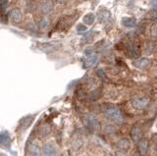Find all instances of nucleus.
I'll return each mask as SVG.
<instances>
[{
    "instance_id": "f257e3e1",
    "label": "nucleus",
    "mask_w": 157,
    "mask_h": 156,
    "mask_svg": "<svg viewBox=\"0 0 157 156\" xmlns=\"http://www.w3.org/2000/svg\"><path fill=\"white\" fill-rule=\"evenodd\" d=\"M98 59H99L98 55L93 50H92V49L86 50L85 51V61H84L85 67H86V68L92 67L94 64L97 63Z\"/></svg>"
},
{
    "instance_id": "f03ea898",
    "label": "nucleus",
    "mask_w": 157,
    "mask_h": 156,
    "mask_svg": "<svg viewBox=\"0 0 157 156\" xmlns=\"http://www.w3.org/2000/svg\"><path fill=\"white\" fill-rule=\"evenodd\" d=\"M105 116L107 117V119L110 121H112L114 123H117V124H122L124 121V117L122 113L117 109H110L107 110L105 113Z\"/></svg>"
},
{
    "instance_id": "7ed1b4c3",
    "label": "nucleus",
    "mask_w": 157,
    "mask_h": 156,
    "mask_svg": "<svg viewBox=\"0 0 157 156\" xmlns=\"http://www.w3.org/2000/svg\"><path fill=\"white\" fill-rule=\"evenodd\" d=\"M74 21V19L72 16H63L60 20L58 24H57V28L61 31H65L71 26L72 23Z\"/></svg>"
},
{
    "instance_id": "20e7f679",
    "label": "nucleus",
    "mask_w": 157,
    "mask_h": 156,
    "mask_svg": "<svg viewBox=\"0 0 157 156\" xmlns=\"http://www.w3.org/2000/svg\"><path fill=\"white\" fill-rule=\"evenodd\" d=\"M148 104H149V100L147 98H144V97H140V98H135V99L133 100L132 102V105L135 109H138V110H142V109H145Z\"/></svg>"
},
{
    "instance_id": "39448f33",
    "label": "nucleus",
    "mask_w": 157,
    "mask_h": 156,
    "mask_svg": "<svg viewBox=\"0 0 157 156\" xmlns=\"http://www.w3.org/2000/svg\"><path fill=\"white\" fill-rule=\"evenodd\" d=\"M85 124L88 126V128L90 131H92V132L98 128V123H97L96 118L92 116V115H88V116L85 117Z\"/></svg>"
},
{
    "instance_id": "423d86ee",
    "label": "nucleus",
    "mask_w": 157,
    "mask_h": 156,
    "mask_svg": "<svg viewBox=\"0 0 157 156\" xmlns=\"http://www.w3.org/2000/svg\"><path fill=\"white\" fill-rule=\"evenodd\" d=\"M148 141L145 138L143 139H140L138 143V149H139V152L142 156H145L147 153V150H148Z\"/></svg>"
},
{
    "instance_id": "0eeeda50",
    "label": "nucleus",
    "mask_w": 157,
    "mask_h": 156,
    "mask_svg": "<svg viewBox=\"0 0 157 156\" xmlns=\"http://www.w3.org/2000/svg\"><path fill=\"white\" fill-rule=\"evenodd\" d=\"M131 138L135 142H139L142 138V131L139 127H133L131 130Z\"/></svg>"
},
{
    "instance_id": "6e6552de",
    "label": "nucleus",
    "mask_w": 157,
    "mask_h": 156,
    "mask_svg": "<svg viewBox=\"0 0 157 156\" xmlns=\"http://www.w3.org/2000/svg\"><path fill=\"white\" fill-rule=\"evenodd\" d=\"M35 116H32V115H28V116L24 117L23 119H21L20 121V127L22 130H27L28 127L32 125V123L34 122Z\"/></svg>"
},
{
    "instance_id": "1a4fd4ad",
    "label": "nucleus",
    "mask_w": 157,
    "mask_h": 156,
    "mask_svg": "<svg viewBox=\"0 0 157 156\" xmlns=\"http://www.w3.org/2000/svg\"><path fill=\"white\" fill-rule=\"evenodd\" d=\"M117 147L121 151H128L131 148V141L128 138H121L117 142Z\"/></svg>"
},
{
    "instance_id": "9d476101",
    "label": "nucleus",
    "mask_w": 157,
    "mask_h": 156,
    "mask_svg": "<svg viewBox=\"0 0 157 156\" xmlns=\"http://www.w3.org/2000/svg\"><path fill=\"white\" fill-rule=\"evenodd\" d=\"M43 156H56V148L52 143H46L43 147Z\"/></svg>"
},
{
    "instance_id": "9b49d317",
    "label": "nucleus",
    "mask_w": 157,
    "mask_h": 156,
    "mask_svg": "<svg viewBox=\"0 0 157 156\" xmlns=\"http://www.w3.org/2000/svg\"><path fill=\"white\" fill-rule=\"evenodd\" d=\"M41 154V148L38 144V141H35L32 143V145L30 147V155L31 156H40Z\"/></svg>"
},
{
    "instance_id": "f8f14e48",
    "label": "nucleus",
    "mask_w": 157,
    "mask_h": 156,
    "mask_svg": "<svg viewBox=\"0 0 157 156\" xmlns=\"http://www.w3.org/2000/svg\"><path fill=\"white\" fill-rule=\"evenodd\" d=\"M150 64V60L147 59V58H142L138 61H135V66L138 67L139 69H145L149 66Z\"/></svg>"
},
{
    "instance_id": "ddd939ff",
    "label": "nucleus",
    "mask_w": 157,
    "mask_h": 156,
    "mask_svg": "<svg viewBox=\"0 0 157 156\" xmlns=\"http://www.w3.org/2000/svg\"><path fill=\"white\" fill-rule=\"evenodd\" d=\"M10 17L12 20H13V22L19 23L21 20H22V13H21V11L18 9V8L17 9H13L10 12Z\"/></svg>"
},
{
    "instance_id": "4468645a",
    "label": "nucleus",
    "mask_w": 157,
    "mask_h": 156,
    "mask_svg": "<svg viewBox=\"0 0 157 156\" xmlns=\"http://www.w3.org/2000/svg\"><path fill=\"white\" fill-rule=\"evenodd\" d=\"M122 24L127 28H134L137 25V21L134 18L128 17V18H123L122 19Z\"/></svg>"
},
{
    "instance_id": "2eb2a0df",
    "label": "nucleus",
    "mask_w": 157,
    "mask_h": 156,
    "mask_svg": "<svg viewBox=\"0 0 157 156\" xmlns=\"http://www.w3.org/2000/svg\"><path fill=\"white\" fill-rule=\"evenodd\" d=\"M109 18H110V13L107 10L103 9L101 11H99V13H98V19H99V21H100L101 23L106 22Z\"/></svg>"
},
{
    "instance_id": "dca6fc26",
    "label": "nucleus",
    "mask_w": 157,
    "mask_h": 156,
    "mask_svg": "<svg viewBox=\"0 0 157 156\" xmlns=\"http://www.w3.org/2000/svg\"><path fill=\"white\" fill-rule=\"evenodd\" d=\"M10 145V138L7 134H0V146L8 147Z\"/></svg>"
},
{
    "instance_id": "f3484780",
    "label": "nucleus",
    "mask_w": 157,
    "mask_h": 156,
    "mask_svg": "<svg viewBox=\"0 0 157 156\" xmlns=\"http://www.w3.org/2000/svg\"><path fill=\"white\" fill-rule=\"evenodd\" d=\"M129 50H130V53L132 57H138L139 55V45H135V44H131L129 46Z\"/></svg>"
},
{
    "instance_id": "a211bd4d",
    "label": "nucleus",
    "mask_w": 157,
    "mask_h": 156,
    "mask_svg": "<svg viewBox=\"0 0 157 156\" xmlns=\"http://www.w3.org/2000/svg\"><path fill=\"white\" fill-rule=\"evenodd\" d=\"M94 20H95V16H94L92 13H89V14H86L84 19H82V22H84L85 25H92L94 23Z\"/></svg>"
},
{
    "instance_id": "6ab92c4d",
    "label": "nucleus",
    "mask_w": 157,
    "mask_h": 156,
    "mask_svg": "<svg viewBox=\"0 0 157 156\" xmlns=\"http://www.w3.org/2000/svg\"><path fill=\"white\" fill-rule=\"evenodd\" d=\"M52 9H53V4L50 1L44 2L42 4V6H41V10H42V12H43L44 14H48Z\"/></svg>"
},
{
    "instance_id": "aec40b11",
    "label": "nucleus",
    "mask_w": 157,
    "mask_h": 156,
    "mask_svg": "<svg viewBox=\"0 0 157 156\" xmlns=\"http://www.w3.org/2000/svg\"><path fill=\"white\" fill-rule=\"evenodd\" d=\"M51 132V128H50V126L47 125V124H44L40 127V129H39V134L41 135H47L49 133Z\"/></svg>"
},
{
    "instance_id": "412c9836",
    "label": "nucleus",
    "mask_w": 157,
    "mask_h": 156,
    "mask_svg": "<svg viewBox=\"0 0 157 156\" xmlns=\"http://www.w3.org/2000/svg\"><path fill=\"white\" fill-rule=\"evenodd\" d=\"M48 25H49V20L47 18H43L39 22V28L40 30H46L48 28Z\"/></svg>"
},
{
    "instance_id": "4be33fe9",
    "label": "nucleus",
    "mask_w": 157,
    "mask_h": 156,
    "mask_svg": "<svg viewBox=\"0 0 157 156\" xmlns=\"http://www.w3.org/2000/svg\"><path fill=\"white\" fill-rule=\"evenodd\" d=\"M147 19H151V20H155L157 19V9H152L151 11H149L146 15Z\"/></svg>"
},
{
    "instance_id": "5701e85b",
    "label": "nucleus",
    "mask_w": 157,
    "mask_h": 156,
    "mask_svg": "<svg viewBox=\"0 0 157 156\" xmlns=\"http://www.w3.org/2000/svg\"><path fill=\"white\" fill-rule=\"evenodd\" d=\"M77 31H78V34H84V32L88 31V28L84 26V25H78L77 28Z\"/></svg>"
},
{
    "instance_id": "b1692460",
    "label": "nucleus",
    "mask_w": 157,
    "mask_h": 156,
    "mask_svg": "<svg viewBox=\"0 0 157 156\" xmlns=\"http://www.w3.org/2000/svg\"><path fill=\"white\" fill-rule=\"evenodd\" d=\"M7 4H8L7 0H0V13L6 9Z\"/></svg>"
},
{
    "instance_id": "393cba45",
    "label": "nucleus",
    "mask_w": 157,
    "mask_h": 156,
    "mask_svg": "<svg viewBox=\"0 0 157 156\" xmlns=\"http://www.w3.org/2000/svg\"><path fill=\"white\" fill-rule=\"evenodd\" d=\"M151 35L154 36V38H156L157 36V24L153 25L151 28Z\"/></svg>"
},
{
    "instance_id": "a878e982",
    "label": "nucleus",
    "mask_w": 157,
    "mask_h": 156,
    "mask_svg": "<svg viewBox=\"0 0 157 156\" xmlns=\"http://www.w3.org/2000/svg\"><path fill=\"white\" fill-rule=\"evenodd\" d=\"M97 74H98V76H100V77H102V78H104V77H105V72L103 71L102 69H98Z\"/></svg>"
},
{
    "instance_id": "bb28decb",
    "label": "nucleus",
    "mask_w": 157,
    "mask_h": 156,
    "mask_svg": "<svg viewBox=\"0 0 157 156\" xmlns=\"http://www.w3.org/2000/svg\"><path fill=\"white\" fill-rule=\"evenodd\" d=\"M92 32H89V34H88L85 36V38L86 39V40H89V39H92Z\"/></svg>"
},
{
    "instance_id": "cd10ccee",
    "label": "nucleus",
    "mask_w": 157,
    "mask_h": 156,
    "mask_svg": "<svg viewBox=\"0 0 157 156\" xmlns=\"http://www.w3.org/2000/svg\"><path fill=\"white\" fill-rule=\"evenodd\" d=\"M116 155H117V156H127L125 153L122 152L121 150H120V151H117V152H116Z\"/></svg>"
},
{
    "instance_id": "c85d7f7f",
    "label": "nucleus",
    "mask_w": 157,
    "mask_h": 156,
    "mask_svg": "<svg viewBox=\"0 0 157 156\" xmlns=\"http://www.w3.org/2000/svg\"><path fill=\"white\" fill-rule=\"evenodd\" d=\"M55 1L58 2V3H64V2L67 1V0H55Z\"/></svg>"
},
{
    "instance_id": "c756f323",
    "label": "nucleus",
    "mask_w": 157,
    "mask_h": 156,
    "mask_svg": "<svg viewBox=\"0 0 157 156\" xmlns=\"http://www.w3.org/2000/svg\"><path fill=\"white\" fill-rule=\"evenodd\" d=\"M152 5L157 6V0H153V2H152Z\"/></svg>"
},
{
    "instance_id": "7c9ffc66",
    "label": "nucleus",
    "mask_w": 157,
    "mask_h": 156,
    "mask_svg": "<svg viewBox=\"0 0 157 156\" xmlns=\"http://www.w3.org/2000/svg\"><path fill=\"white\" fill-rule=\"evenodd\" d=\"M60 156H66V155H65V154H61Z\"/></svg>"
},
{
    "instance_id": "2f4dec72",
    "label": "nucleus",
    "mask_w": 157,
    "mask_h": 156,
    "mask_svg": "<svg viewBox=\"0 0 157 156\" xmlns=\"http://www.w3.org/2000/svg\"><path fill=\"white\" fill-rule=\"evenodd\" d=\"M156 128H157V123H156Z\"/></svg>"
}]
</instances>
